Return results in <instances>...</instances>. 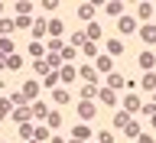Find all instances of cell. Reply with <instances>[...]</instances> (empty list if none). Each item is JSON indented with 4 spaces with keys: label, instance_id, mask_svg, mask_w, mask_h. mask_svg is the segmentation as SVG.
<instances>
[{
    "label": "cell",
    "instance_id": "cell-1",
    "mask_svg": "<svg viewBox=\"0 0 156 143\" xmlns=\"http://www.w3.org/2000/svg\"><path fill=\"white\" fill-rule=\"evenodd\" d=\"M104 88H111V91L117 95L120 88H127V78H124V75H117V72H111V75L104 78Z\"/></svg>",
    "mask_w": 156,
    "mask_h": 143
},
{
    "label": "cell",
    "instance_id": "cell-2",
    "mask_svg": "<svg viewBox=\"0 0 156 143\" xmlns=\"http://www.w3.org/2000/svg\"><path fill=\"white\" fill-rule=\"evenodd\" d=\"M111 68H114V59H111V55H98V62H94L98 75H111Z\"/></svg>",
    "mask_w": 156,
    "mask_h": 143
},
{
    "label": "cell",
    "instance_id": "cell-3",
    "mask_svg": "<svg viewBox=\"0 0 156 143\" xmlns=\"http://www.w3.org/2000/svg\"><path fill=\"white\" fill-rule=\"evenodd\" d=\"M39 88H42V81H36V78H33V81H26V85L20 88V91H23V98H26V101H36Z\"/></svg>",
    "mask_w": 156,
    "mask_h": 143
},
{
    "label": "cell",
    "instance_id": "cell-4",
    "mask_svg": "<svg viewBox=\"0 0 156 143\" xmlns=\"http://www.w3.org/2000/svg\"><path fill=\"white\" fill-rule=\"evenodd\" d=\"M136 62H140V68H143V72H153V65H156V55L150 52V49H146V52H140V59H136Z\"/></svg>",
    "mask_w": 156,
    "mask_h": 143
},
{
    "label": "cell",
    "instance_id": "cell-5",
    "mask_svg": "<svg viewBox=\"0 0 156 143\" xmlns=\"http://www.w3.org/2000/svg\"><path fill=\"white\" fill-rule=\"evenodd\" d=\"M29 111H33V117H36L39 124H46V117H49V107L42 104V101H33V107H29Z\"/></svg>",
    "mask_w": 156,
    "mask_h": 143
},
{
    "label": "cell",
    "instance_id": "cell-6",
    "mask_svg": "<svg viewBox=\"0 0 156 143\" xmlns=\"http://www.w3.org/2000/svg\"><path fill=\"white\" fill-rule=\"evenodd\" d=\"M140 39H143L146 46H153V42H156V23H146V26L140 29Z\"/></svg>",
    "mask_w": 156,
    "mask_h": 143
},
{
    "label": "cell",
    "instance_id": "cell-7",
    "mask_svg": "<svg viewBox=\"0 0 156 143\" xmlns=\"http://www.w3.org/2000/svg\"><path fill=\"white\" fill-rule=\"evenodd\" d=\"M117 29L120 33H136V16H120L117 20Z\"/></svg>",
    "mask_w": 156,
    "mask_h": 143
},
{
    "label": "cell",
    "instance_id": "cell-8",
    "mask_svg": "<svg viewBox=\"0 0 156 143\" xmlns=\"http://www.w3.org/2000/svg\"><path fill=\"white\" fill-rule=\"evenodd\" d=\"M94 114H98V111H94L91 101H81V104H78V117H81V120H91Z\"/></svg>",
    "mask_w": 156,
    "mask_h": 143
},
{
    "label": "cell",
    "instance_id": "cell-9",
    "mask_svg": "<svg viewBox=\"0 0 156 143\" xmlns=\"http://www.w3.org/2000/svg\"><path fill=\"white\" fill-rule=\"evenodd\" d=\"M101 36H104V29L98 26V23H88V29H85V39H88V42H98Z\"/></svg>",
    "mask_w": 156,
    "mask_h": 143
},
{
    "label": "cell",
    "instance_id": "cell-10",
    "mask_svg": "<svg viewBox=\"0 0 156 143\" xmlns=\"http://www.w3.org/2000/svg\"><path fill=\"white\" fill-rule=\"evenodd\" d=\"M124 111H127V114H133V111H140V95H133V91H130V95L124 98Z\"/></svg>",
    "mask_w": 156,
    "mask_h": 143
},
{
    "label": "cell",
    "instance_id": "cell-11",
    "mask_svg": "<svg viewBox=\"0 0 156 143\" xmlns=\"http://www.w3.org/2000/svg\"><path fill=\"white\" fill-rule=\"evenodd\" d=\"M58 78L68 85V81H75V78H78V68L75 65H62V68H58Z\"/></svg>",
    "mask_w": 156,
    "mask_h": 143
},
{
    "label": "cell",
    "instance_id": "cell-12",
    "mask_svg": "<svg viewBox=\"0 0 156 143\" xmlns=\"http://www.w3.org/2000/svg\"><path fill=\"white\" fill-rule=\"evenodd\" d=\"M3 68L20 72V68H23V55H16V52H13V55H7V59H3Z\"/></svg>",
    "mask_w": 156,
    "mask_h": 143
},
{
    "label": "cell",
    "instance_id": "cell-13",
    "mask_svg": "<svg viewBox=\"0 0 156 143\" xmlns=\"http://www.w3.org/2000/svg\"><path fill=\"white\" fill-rule=\"evenodd\" d=\"M42 36H49L46 33V20H33V42H39Z\"/></svg>",
    "mask_w": 156,
    "mask_h": 143
},
{
    "label": "cell",
    "instance_id": "cell-14",
    "mask_svg": "<svg viewBox=\"0 0 156 143\" xmlns=\"http://www.w3.org/2000/svg\"><path fill=\"white\" fill-rule=\"evenodd\" d=\"M10 117H13L16 124H26L29 117H33V111H29V107H16V111H10Z\"/></svg>",
    "mask_w": 156,
    "mask_h": 143
},
{
    "label": "cell",
    "instance_id": "cell-15",
    "mask_svg": "<svg viewBox=\"0 0 156 143\" xmlns=\"http://www.w3.org/2000/svg\"><path fill=\"white\" fill-rule=\"evenodd\" d=\"M46 33H49V39H58V36H62V20H49Z\"/></svg>",
    "mask_w": 156,
    "mask_h": 143
},
{
    "label": "cell",
    "instance_id": "cell-16",
    "mask_svg": "<svg viewBox=\"0 0 156 143\" xmlns=\"http://www.w3.org/2000/svg\"><path fill=\"white\" fill-rule=\"evenodd\" d=\"M33 140H39V143H49V140H52V130H49L46 124H39V127H36V134H33Z\"/></svg>",
    "mask_w": 156,
    "mask_h": 143
},
{
    "label": "cell",
    "instance_id": "cell-17",
    "mask_svg": "<svg viewBox=\"0 0 156 143\" xmlns=\"http://www.w3.org/2000/svg\"><path fill=\"white\" fill-rule=\"evenodd\" d=\"M104 10L111 13V16H117V20L124 16V3H120V0H111V3H104Z\"/></svg>",
    "mask_w": 156,
    "mask_h": 143
},
{
    "label": "cell",
    "instance_id": "cell-18",
    "mask_svg": "<svg viewBox=\"0 0 156 143\" xmlns=\"http://www.w3.org/2000/svg\"><path fill=\"white\" fill-rule=\"evenodd\" d=\"M94 7H98V3H81V7H78V16L91 23V20H94Z\"/></svg>",
    "mask_w": 156,
    "mask_h": 143
},
{
    "label": "cell",
    "instance_id": "cell-19",
    "mask_svg": "<svg viewBox=\"0 0 156 143\" xmlns=\"http://www.w3.org/2000/svg\"><path fill=\"white\" fill-rule=\"evenodd\" d=\"M78 75L85 78L88 85H94V81H98V72H94V68H91V65H81V68H78Z\"/></svg>",
    "mask_w": 156,
    "mask_h": 143
},
{
    "label": "cell",
    "instance_id": "cell-20",
    "mask_svg": "<svg viewBox=\"0 0 156 143\" xmlns=\"http://www.w3.org/2000/svg\"><path fill=\"white\" fill-rule=\"evenodd\" d=\"M58 81H62V78H58V72H49V75L42 78V88H49V91H55V88H58Z\"/></svg>",
    "mask_w": 156,
    "mask_h": 143
},
{
    "label": "cell",
    "instance_id": "cell-21",
    "mask_svg": "<svg viewBox=\"0 0 156 143\" xmlns=\"http://www.w3.org/2000/svg\"><path fill=\"white\" fill-rule=\"evenodd\" d=\"M46 127H49V130H58V127H62V114H58V111H49Z\"/></svg>",
    "mask_w": 156,
    "mask_h": 143
},
{
    "label": "cell",
    "instance_id": "cell-22",
    "mask_svg": "<svg viewBox=\"0 0 156 143\" xmlns=\"http://www.w3.org/2000/svg\"><path fill=\"white\" fill-rule=\"evenodd\" d=\"M72 137H75V140H81V143H85L88 137H91V130H88L85 124H75V127H72Z\"/></svg>",
    "mask_w": 156,
    "mask_h": 143
},
{
    "label": "cell",
    "instance_id": "cell-23",
    "mask_svg": "<svg viewBox=\"0 0 156 143\" xmlns=\"http://www.w3.org/2000/svg\"><path fill=\"white\" fill-rule=\"evenodd\" d=\"M107 55H120V52H124V42H120V39H107Z\"/></svg>",
    "mask_w": 156,
    "mask_h": 143
},
{
    "label": "cell",
    "instance_id": "cell-24",
    "mask_svg": "<svg viewBox=\"0 0 156 143\" xmlns=\"http://www.w3.org/2000/svg\"><path fill=\"white\" fill-rule=\"evenodd\" d=\"M136 16H140V20H150V16H153V3H146V0H143V3H136Z\"/></svg>",
    "mask_w": 156,
    "mask_h": 143
},
{
    "label": "cell",
    "instance_id": "cell-25",
    "mask_svg": "<svg viewBox=\"0 0 156 143\" xmlns=\"http://www.w3.org/2000/svg\"><path fill=\"white\" fill-rule=\"evenodd\" d=\"M52 101H55V104H68V101H72V95H68L65 88H55V91H52Z\"/></svg>",
    "mask_w": 156,
    "mask_h": 143
},
{
    "label": "cell",
    "instance_id": "cell-26",
    "mask_svg": "<svg viewBox=\"0 0 156 143\" xmlns=\"http://www.w3.org/2000/svg\"><path fill=\"white\" fill-rule=\"evenodd\" d=\"M98 91H101L98 85H81V101H91V98H98Z\"/></svg>",
    "mask_w": 156,
    "mask_h": 143
},
{
    "label": "cell",
    "instance_id": "cell-27",
    "mask_svg": "<svg viewBox=\"0 0 156 143\" xmlns=\"http://www.w3.org/2000/svg\"><path fill=\"white\" fill-rule=\"evenodd\" d=\"M140 88H143V91H156V75H153V72H146V75H143Z\"/></svg>",
    "mask_w": 156,
    "mask_h": 143
},
{
    "label": "cell",
    "instance_id": "cell-28",
    "mask_svg": "<svg viewBox=\"0 0 156 143\" xmlns=\"http://www.w3.org/2000/svg\"><path fill=\"white\" fill-rule=\"evenodd\" d=\"M98 98H101V104H114V101H117V95L111 91V88H101V91H98Z\"/></svg>",
    "mask_w": 156,
    "mask_h": 143
},
{
    "label": "cell",
    "instance_id": "cell-29",
    "mask_svg": "<svg viewBox=\"0 0 156 143\" xmlns=\"http://www.w3.org/2000/svg\"><path fill=\"white\" fill-rule=\"evenodd\" d=\"M0 55H13V39L10 36H0Z\"/></svg>",
    "mask_w": 156,
    "mask_h": 143
},
{
    "label": "cell",
    "instance_id": "cell-30",
    "mask_svg": "<svg viewBox=\"0 0 156 143\" xmlns=\"http://www.w3.org/2000/svg\"><path fill=\"white\" fill-rule=\"evenodd\" d=\"M13 10H16L20 16H29V13H33V3H29V0H20V3H13Z\"/></svg>",
    "mask_w": 156,
    "mask_h": 143
},
{
    "label": "cell",
    "instance_id": "cell-31",
    "mask_svg": "<svg viewBox=\"0 0 156 143\" xmlns=\"http://www.w3.org/2000/svg\"><path fill=\"white\" fill-rule=\"evenodd\" d=\"M29 55L33 59H46V46H42V42H29Z\"/></svg>",
    "mask_w": 156,
    "mask_h": 143
},
{
    "label": "cell",
    "instance_id": "cell-32",
    "mask_svg": "<svg viewBox=\"0 0 156 143\" xmlns=\"http://www.w3.org/2000/svg\"><path fill=\"white\" fill-rule=\"evenodd\" d=\"M33 68H36V75H42V78H46L49 72H52V68H49V62H46V59H36V62H33Z\"/></svg>",
    "mask_w": 156,
    "mask_h": 143
},
{
    "label": "cell",
    "instance_id": "cell-33",
    "mask_svg": "<svg viewBox=\"0 0 156 143\" xmlns=\"http://www.w3.org/2000/svg\"><path fill=\"white\" fill-rule=\"evenodd\" d=\"M33 134H36V127L29 124V120H26V124H20V137H23V143H26V140H33Z\"/></svg>",
    "mask_w": 156,
    "mask_h": 143
},
{
    "label": "cell",
    "instance_id": "cell-34",
    "mask_svg": "<svg viewBox=\"0 0 156 143\" xmlns=\"http://www.w3.org/2000/svg\"><path fill=\"white\" fill-rule=\"evenodd\" d=\"M127 124H130V114H127V111H117V114H114V127H120V130H124Z\"/></svg>",
    "mask_w": 156,
    "mask_h": 143
},
{
    "label": "cell",
    "instance_id": "cell-35",
    "mask_svg": "<svg viewBox=\"0 0 156 143\" xmlns=\"http://www.w3.org/2000/svg\"><path fill=\"white\" fill-rule=\"evenodd\" d=\"M124 137H130V140H136V137H140V124H136V120H130V124L124 127Z\"/></svg>",
    "mask_w": 156,
    "mask_h": 143
},
{
    "label": "cell",
    "instance_id": "cell-36",
    "mask_svg": "<svg viewBox=\"0 0 156 143\" xmlns=\"http://www.w3.org/2000/svg\"><path fill=\"white\" fill-rule=\"evenodd\" d=\"M10 111H13L10 98H0V120H3V117H10Z\"/></svg>",
    "mask_w": 156,
    "mask_h": 143
},
{
    "label": "cell",
    "instance_id": "cell-37",
    "mask_svg": "<svg viewBox=\"0 0 156 143\" xmlns=\"http://www.w3.org/2000/svg\"><path fill=\"white\" fill-rule=\"evenodd\" d=\"M13 26H16V29H33V20H29V16H16Z\"/></svg>",
    "mask_w": 156,
    "mask_h": 143
},
{
    "label": "cell",
    "instance_id": "cell-38",
    "mask_svg": "<svg viewBox=\"0 0 156 143\" xmlns=\"http://www.w3.org/2000/svg\"><path fill=\"white\" fill-rule=\"evenodd\" d=\"M94 143H114V134L111 130H101V134H94Z\"/></svg>",
    "mask_w": 156,
    "mask_h": 143
},
{
    "label": "cell",
    "instance_id": "cell-39",
    "mask_svg": "<svg viewBox=\"0 0 156 143\" xmlns=\"http://www.w3.org/2000/svg\"><path fill=\"white\" fill-rule=\"evenodd\" d=\"M10 104H13V107H26V98H23V91L10 95Z\"/></svg>",
    "mask_w": 156,
    "mask_h": 143
},
{
    "label": "cell",
    "instance_id": "cell-40",
    "mask_svg": "<svg viewBox=\"0 0 156 143\" xmlns=\"http://www.w3.org/2000/svg\"><path fill=\"white\" fill-rule=\"evenodd\" d=\"M81 52H85V55H91V59H98V42H85V46H81Z\"/></svg>",
    "mask_w": 156,
    "mask_h": 143
},
{
    "label": "cell",
    "instance_id": "cell-41",
    "mask_svg": "<svg viewBox=\"0 0 156 143\" xmlns=\"http://www.w3.org/2000/svg\"><path fill=\"white\" fill-rule=\"evenodd\" d=\"M13 29H16V26H13V20H0V33H3V36L13 33Z\"/></svg>",
    "mask_w": 156,
    "mask_h": 143
},
{
    "label": "cell",
    "instance_id": "cell-42",
    "mask_svg": "<svg viewBox=\"0 0 156 143\" xmlns=\"http://www.w3.org/2000/svg\"><path fill=\"white\" fill-rule=\"evenodd\" d=\"M75 55H78V49H72V46L62 49V62H68V59H75Z\"/></svg>",
    "mask_w": 156,
    "mask_h": 143
},
{
    "label": "cell",
    "instance_id": "cell-43",
    "mask_svg": "<svg viewBox=\"0 0 156 143\" xmlns=\"http://www.w3.org/2000/svg\"><path fill=\"white\" fill-rule=\"evenodd\" d=\"M136 143H156V137H153V134H143V130H140V137H136Z\"/></svg>",
    "mask_w": 156,
    "mask_h": 143
},
{
    "label": "cell",
    "instance_id": "cell-44",
    "mask_svg": "<svg viewBox=\"0 0 156 143\" xmlns=\"http://www.w3.org/2000/svg\"><path fill=\"white\" fill-rule=\"evenodd\" d=\"M49 143H65V140H62V137H52V140H49Z\"/></svg>",
    "mask_w": 156,
    "mask_h": 143
},
{
    "label": "cell",
    "instance_id": "cell-45",
    "mask_svg": "<svg viewBox=\"0 0 156 143\" xmlns=\"http://www.w3.org/2000/svg\"><path fill=\"white\" fill-rule=\"evenodd\" d=\"M150 127H153V130H156V114H153V117H150Z\"/></svg>",
    "mask_w": 156,
    "mask_h": 143
},
{
    "label": "cell",
    "instance_id": "cell-46",
    "mask_svg": "<svg viewBox=\"0 0 156 143\" xmlns=\"http://www.w3.org/2000/svg\"><path fill=\"white\" fill-rule=\"evenodd\" d=\"M65 143H81V140H75V137H72V140H65Z\"/></svg>",
    "mask_w": 156,
    "mask_h": 143
},
{
    "label": "cell",
    "instance_id": "cell-47",
    "mask_svg": "<svg viewBox=\"0 0 156 143\" xmlns=\"http://www.w3.org/2000/svg\"><path fill=\"white\" fill-rule=\"evenodd\" d=\"M150 104H153V107H156V91H153V101H150Z\"/></svg>",
    "mask_w": 156,
    "mask_h": 143
},
{
    "label": "cell",
    "instance_id": "cell-48",
    "mask_svg": "<svg viewBox=\"0 0 156 143\" xmlns=\"http://www.w3.org/2000/svg\"><path fill=\"white\" fill-rule=\"evenodd\" d=\"M26 143H39V140H26Z\"/></svg>",
    "mask_w": 156,
    "mask_h": 143
},
{
    "label": "cell",
    "instance_id": "cell-49",
    "mask_svg": "<svg viewBox=\"0 0 156 143\" xmlns=\"http://www.w3.org/2000/svg\"><path fill=\"white\" fill-rule=\"evenodd\" d=\"M0 13H3V3H0Z\"/></svg>",
    "mask_w": 156,
    "mask_h": 143
},
{
    "label": "cell",
    "instance_id": "cell-50",
    "mask_svg": "<svg viewBox=\"0 0 156 143\" xmlns=\"http://www.w3.org/2000/svg\"><path fill=\"white\" fill-rule=\"evenodd\" d=\"M3 143H7V140H3Z\"/></svg>",
    "mask_w": 156,
    "mask_h": 143
}]
</instances>
